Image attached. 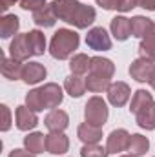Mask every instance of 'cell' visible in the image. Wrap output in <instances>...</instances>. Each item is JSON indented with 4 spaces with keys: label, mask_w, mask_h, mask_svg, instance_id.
<instances>
[{
    "label": "cell",
    "mask_w": 155,
    "mask_h": 157,
    "mask_svg": "<svg viewBox=\"0 0 155 157\" xmlns=\"http://www.w3.org/2000/svg\"><path fill=\"white\" fill-rule=\"evenodd\" d=\"M78 44H80V37L77 31L60 28L49 42V55L57 60H66L75 53V49H78Z\"/></svg>",
    "instance_id": "obj_1"
},
{
    "label": "cell",
    "mask_w": 155,
    "mask_h": 157,
    "mask_svg": "<svg viewBox=\"0 0 155 157\" xmlns=\"http://www.w3.org/2000/svg\"><path fill=\"white\" fill-rule=\"evenodd\" d=\"M108 115H110V112H108V104H106V101L102 99V97H99V95H95V97H91L88 102H86V106H84V119H86V122H89V124H93V126H104L106 124V121H108Z\"/></svg>",
    "instance_id": "obj_2"
},
{
    "label": "cell",
    "mask_w": 155,
    "mask_h": 157,
    "mask_svg": "<svg viewBox=\"0 0 155 157\" xmlns=\"http://www.w3.org/2000/svg\"><path fill=\"white\" fill-rule=\"evenodd\" d=\"M86 44L88 48L95 49V51H108L112 49V39L108 35V31L104 28H91L86 35Z\"/></svg>",
    "instance_id": "obj_3"
},
{
    "label": "cell",
    "mask_w": 155,
    "mask_h": 157,
    "mask_svg": "<svg viewBox=\"0 0 155 157\" xmlns=\"http://www.w3.org/2000/svg\"><path fill=\"white\" fill-rule=\"evenodd\" d=\"M153 71H155V62L148 60V59H142V57L135 59L130 66V75L137 82H150Z\"/></svg>",
    "instance_id": "obj_4"
},
{
    "label": "cell",
    "mask_w": 155,
    "mask_h": 157,
    "mask_svg": "<svg viewBox=\"0 0 155 157\" xmlns=\"http://www.w3.org/2000/svg\"><path fill=\"white\" fill-rule=\"evenodd\" d=\"M70 150V139L64 132H49L46 135V152L53 155H62Z\"/></svg>",
    "instance_id": "obj_5"
},
{
    "label": "cell",
    "mask_w": 155,
    "mask_h": 157,
    "mask_svg": "<svg viewBox=\"0 0 155 157\" xmlns=\"http://www.w3.org/2000/svg\"><path fill=\"white\" fill-rule=\"evenodd\" d=\"M130 133L124 130V128H117L113 130L110 135H108V141H106V150L108 154H120V152H126L128 150V144H130Z\"/></svg>",
    "instance_id": "obj_6"
},
{
    "label": "cell",
    "mask_w": 155,
    "mask_h": 157,
    "mask_svg": "<svg viewBox=\"0 0 155 157\" xmlns=\"http://www.w3.org/2000/svg\"><path fill=\"white\" fill-rule=\"evenodd\" d=\"M130 95H131V90L126 82L122 80H117V82H112L110 88H108V101L110 104H113L117 108L124 106L128 101H130Z\"/></svg>",
    "instance_id": "obj_7"
},
{
    "label": "cell",
    "mask_w": 155,
    "mask_h": 157,
    "mask_svg": "<svg viewBox=\"0 0 155 157\" xmlns=\"http://www.w3.org/2000/svg\"><path fill=\"white\" fill-rule=\"evenodd\" d=\"M9 55L13 59L20 60V62H24L29 57H33L31 48H29V42H28V33L15 35V39L11 40V44H9Z\"/></svg>",
    "instance_id": "obj_8"
},
{
    "label": "cell",
    "mask_w": 155,
    "mask_h": 157,
    "mask_svg": "<svg viewBox=\"0 0 155 157\" xmlns=\"http://www.w3.org/2000/svg\"><path fill=\"white\" fill-rule=\"evenodd\" d=\"M42 91V99H44V108L46 110H55L62 99H64V93H62V88L55 82H47L40 88Z\"/></svg>",
    "instance_id": "obj_9"
},
{
    "label": "cell",
    "mask_w": 155,
    "mask_h": 157,
    "mask_svg": "<svg viewBox=\"0 0 155 157\" xmlns=\"http://www.w3.org/2000/svg\"><path fill=\"white\" fill-rule=\"evenodd\" d=\"M49 6H51L55 17H57L59 20H64V22L70 24V20L73 18L77 7L80 6V2H78V0H53Z\"/></svg>",
    "instance_id": "obj_10"
},
{
    "label": "cell",
    "mask_w": 155,
    "mask_h": 157,
    "mask_svg": "<svg viewBox=\"0 0 155 157\" xmlns=\"http://www.w3.org/2000/svg\"><path fill=\"white\" fill-rule=\"evenodd\" d=\"M15 122H17V128H18V130L29 132V130L37 128V124H39L37 112L29 110L28 106H18L17 112H15Z\"/></svg>",
    "instance_id": "obj_11"
},
{
    "label": "cell",
    "mask_w": 155,
    "mask_h": 157,
    "mask_svg": "<svg viewBox=\"0 0 155 157\" xmlns=\"http://www.w3.org/2000/svg\"><path fill=\"white\" fill-rule=\"evenodd\" d=\"M95 18H97L95 9H93L91 6L80 4L77 7V11H75V15H73V18L70 20V24L75 26V28H78V29H86V28H89V26L95 22Z\"/></svg>",
    "instance_id": "obj_12"
},
{
    "label": "cell",
    "mask_w": 155,
    "mask_h": 157,
    "mask_svg": "<svg viewBox=\"0 0 155 157\" xmlns=\"http://www.w3.org/2000/svg\"><path fill=\"white\" fill-rule=\"evenodd\" d=\"M46 75L47 71L40 62H26L22 68V80L26 84H39L46 78Z\"/></svg>",
    "instance_id": "obj_13"
},
{
    "label": "cell",
    "mask_w": 155,
    "mask_h": 157,
    "mask_svg": "<svg viewBox=\"0 0 155 157\" xmlns=\"http://www.w3.org/2000/svg\"><path fill=\"white\" fill-rule=\"evenodd\" d=\"M44 124H46V128L49 132H64L68 128V124H70V117H68V113L64 110H57L55 108V110H51L46 115Z\"/></svg>",
    "instance_id": "obj_14"
},
{
    "label": "cell",
    "mask_w": 155,
    "mask_h": 157,
    "mask_svg": "<svg viewBox=\"0 0 155 157\" xmlns=\"http://www.w3.org/2000/svg\"><path fill=\"white\" fill-rule=\"evenodd\" d=\"M110 29H112V35L113 39L119 42H124V40L130 39L131 35V24H130V18L122 17V15H117L115 18H112V24H110Z\"/></svg>",
    "instance_id": "obj_15"
},
{
    "label": "cell",
    "mask_w": 155,
    "mask_h": 157,
    "mask_svg": "<svg viewBox=\"0 0 155 157\" xmlns=\"http://www.w3.org/2000/svg\"><path fill=\"white\" fill-rule=\"evenodd\" d=\"M77 135L84 144H99V141L102 139V128L93 126L89 122H82L77 130Z\"/></svg>",
    "instance_id": "obj_16"
},
{
    "label": "cell",
    "mask_w": 155,
    "mask_h": 157,
    "mask_svg": "<svg viewBox=\"0 0 155 157\" xmlns=\"http://www.w3.org/2000/svg\"><path fill=\"white\" fill-rule=\"evenodd\" d=\"M130 24H131V35L137 37V39H141V40L146 39L155 28L153 20H150V18H146V17H141V15L130 18Z\"/></svg>",
    "instance_id": "obj_17"
},
{
    "label": "cell",
    "mask_w": 155,
    "mask_h": 157,
    "mask_svg": "<svg viewBox=\"0 0 155 157\" xmlns=\"http://www.w3.org/2000/svg\"><path fill=\"white\" fill-rule=\"evenodd\" d=\"M89 73H95V75H100V77L112 78L113 73H115V64H113L110 59H104V57H91Z\"/></svg>",
    "instance_id": "obj_18"
},
{
    "label": "cell",
    "mask_w": 155,
    "mask_h": 157,
    "mask_svg": "<svg viewBox=\"0 0 155 157\" xmlns=\"http://www.w3.org/2000/svg\"><path fill=\"white\" fill-rule=\"evenodd\" d=\"M22 68H24V64L13 57H4V60H2V75L9 80L22 78Z\"/></svg>",
    "instance_id": "obj_19"
},
{
    "label": "cell",
    "mask_w": 155,
    "mask_h": 157,
    "mask_svg": "<svg viewBox=\"0 0 155 157\" xmlns=\"http://www.w3.org/2000/svg\"><path fill=\"white\" fill-rule=\"evenodd\" d=\"M24 148L29 150L31 154H44L46 150V135L40 132H31L24 137Z\"/></svg>",
    "instance_id": "obj_20"
},
{
    "label": "cell",
    "mask_w": 155,
    "mask_h": 157,
    "mask_svg": "<svg viewBox=\"0 0 155 157\" xmlns=\"http://www.w3.org/2000/svg\"><path fill=\"white\" fill-rule=\"evenodd\" d=\"M18 28H20V18L17 15H4L0 18V37L2 39H9L17 35Z\"/></svg>",
    "instance_id": "obj_21"
},
{
    "label": "cell",
    "mask_w": 155,
    "mask_h": 157,
    "mask_svg": "<svg viewBox=\"0 0 155 157\" xmlns=\"http://www.w3.org/2000/svg\"><path fill=\"white\" fill-rule=\"evenodd\" d=\"M152 102H155V101H153V97H152V93H150V91H146V90H137V91L133 93V97H131L130 112L135 115V113H139L142 108L150 106Z\"/></svg>",
    "instance_id": "obj_22"
},
{
    "label": "cell",
    "mask_w": 155,
    "mask_h": 157,
    "mask_svg": "<svg viewBox=\"0 0 155 157\" xmlns=\"http://www.w3.org/2000/svg\"><path fill=\"white\" fill-rule=\"evenodd\" d=\"M135 121L142 130H148V132L155 130V102L142 108L139 113H135Z\"/></svg>",
    "instance_id": "obj_23"
},
{
    "label": "cell",
    "mask_w": 155,
    "mask_h": 157,
    "mask_svg": "<svg viewBox=\"0 0 155 157\" xmlns=\"http://www.w3.org/2000/svg\"><path fill=\"white\" fill-rule=\"evenodd\" d=\"M95 2L102 9L120 11V13H126V11H131L133 7H137V0H95Z\"/></svg>",
    "instance_id": "obj_24"
},
{
    "label": "cell",
    "mask_w": 155,
    "mask_h": 157,
    "mask_svg": "<svg viewBox=\"0 0 155 157\" xmlns=\"http://www.w3.org/2000/svg\"><path fill=\"white\" fill-rule=\"evenodd\" d=\"M64 90H66L68 95L78 99V97L84 95V91L88 88H86V80L84 78H80L78 75H70V77H66V80H64Z\"/></svg>",
    "instance_id": "obj_25"
},
{
    "label": "cell",
    "mask_w": 155,
    "mask_h": 157,
    "mask_svg": "<svg viewBox=\"0 0 155 157\" xmlns=\"http://www.w3.org/2000/svg\"><path fill=\"white\" fill-rule=\"evenodd\" d=\"M148 148H150V141H148V137H144V135H141V133H133V135L130 137L128 152H130L131 155H135V157L144 155V154L148 152Z\"/></svg>",
    "instance_id": "obj_26"
},
{
    "label": "cell",
    "mask_w": 155,
    "mask_h": 157,
    "mask_svg": "<svg viewBox=\"0 0 155 157\" xmlns=\"http://www.w3.org/2000/svg\"><path fill=\"white\" fill-rule=\"evenodd\" d=\"M33 22L37 26H40V28H51V26H55L57 17H55V13H53V9H51L49 4L46 7H42V9L33 13Z\"/></svg>",
    "instance_id": "obj_27"
},
{
    "label": "cell",
    "mask_w": 155,
    "mask_h": 157,
    "mask_svg": "<svg viewBox=\"0 0 155 157\" xmlns=\"http://www.w3.org/2000/svg\"><path fill=\"white\" fill-rule=\"evenodd\" d=\"M28 42H29V48H31L33 57L44 55V51H46V37H44L42 31L31 29V31L28 33Z\"/></svg>",
    "instance_id": "obj_28"
},
{
    "label": "cell",
    "mask_w": 155,
    "mask_h": 157,
    "mask_svg": "<svg viewBox=\"0 0 155 157\" xmlns=\"http://www.w3.org/2000/svg\"><path fill=\"white\" fill-rule=\"evenodd\" d=\"M89 62H91V57H88L86 53H77V55H73V59L70 60L71 75H78V77H80V75L88 73Z\"/></svg>",
    "instance_id": "obj_29"
},
{
    "label": "cell",
    "mask_w": 155,
    "mask_h": 157,
    "mask_svg": "<svg viewBox=\"0 0 155 157\" xmlns=\"http://www.w3.org/2000/svg\"><path fill=\"white\" fill-rule=\"evenodd\" d=\"M110 78L100 77V75H95V73H89L86 78V88L93 93H102V91H108L110 88Z\"/></svg>",
    "instance_id": "obj_30"
},
{
    "label": "cell",
    "mask_w": 155,
    "mask_h": 157,
    "mask_svg": "<svg viewBox=\"0 0 155 157\" xmlns=\"http://www.w3.org/2000/svg\"><path fill=\"white\" fill-rule=\"evenodd\" d=\"M139 55L142 59H148V60L155 62V28L146 39L141 40V44H139Z\"/></svg>",
    "instance_id": "obj_31"
},
{
    "label": "cell",
    "mask_w": 155,
    "mask_h": 157,
    "mask_svg": "<svg viewBox=\"0 0 155 157\" xmlns=\"http://www.w3.org/2000/svg\"><path fill=\"white\" fill-rule=\"evenodd\" d=\"M26 106L29 108V110H33V112H42V110H46L44 108V99H42V91H40V88H35V90H31L28 95H26Z\"/></svg>",
    "instance_id": "obj_32"
},
{
    "label": "cell",
    "mask_w": 155,
    "mask_h": 157,
    "mask_svg": "<svg viewBox=\"0 0 155 157\" xmlns=\"http://www.w3.org/2000/svg\"><path fill=\"white\" fill-rule=\"evenodd\" d=\"M108 150L99 144H84L80 150V157H108Z\"/></svg>",
    "instance_id": "obj_33"
},
{
    "label": "cell",
    "mask_w": 155,
    "mask_h": 157,
    "mask_svg": "<svg viewBox=\"0 0 155 157\" xmlns=\"http://www.w3.org/2000/svg\"><path fill=\"white\" fill-rule=\"evenodd\" d=\"M18 4H20V7H22V9H26V11H33V13L47 6V4H46V0H20Z\"/></svg>",
    "instance_id": "obj_34"
},
{
    "label": "cell",
    "mask_w": 155,
    "mask_h": 157,
    "mask_svg": "<svg viewBox=\"0 0 155 157\" xmlns=\"http://www.w3.org/2000/svg\"><path fill=\"white\" fill-rule=\"evenodd\" d=\"M0 108H2V115H4L0 130H2V132H7V130L11 128V112H9V108H7V104H2Z\"/></svg>",
    "instance_id": "obj_35"
},
{
    "label": "cell",
    "mask_w": 155,
    "mask_h": 157,
    "mask_svg": "<svg viewBox=\"0 0 155 157\" xmlns=\"http://www.w3.org/2000/svg\"><path fill=\"white\" fill-rule=\"evenodd\" d=\"M7 157H37L35 154H31L29 150H26V148H15V150H11L9 152V155Z\"/></svg>",
    "instance_id": "obj_36"
},
{
    "label": "cell",
    "mask_w": 155,
    "mask_h": 157,
    "mask_svg": "<svg viewBox=\"0 0 155 157\" xmlns=\"http://www.w3.org/2000/svg\"><path fill=\"white\" fill-rule=\"evenodd\" d=\"M137 6L148 11H155V0H137Z\"/></svg>",
    "instance_id": "obj_37"
},
{
    "label": "cell",
    "mask_w": 155,
    "mask_h": 157,
    "mask_svg": "<svg viewBox=\"0 0 155 157\" xmlns=\"http://www.w3.org/2000/svg\"><path fill=\"white\" fill-rule=\"evenodd\" d=\"M17 2H20V0H0V9L2 11H7L13 4H17Z\"/></svg>",
    "instance_id": "obj_38"
},
{
    "label": "cell",
    "mask_w": 155,
    "mask_h": 157,
    "mask_svg": "<svg viewBox=\"0 0 155 157\" xmlns=\"http://www.w3.org/2000/svg\"><path fill=\"white\" fill-rule=\"evenodd\" d=\"M148 84H150V86L155 90V71H153V75H152V78H150V82H148Z\"/></svg>",
    "instance_id": "obj_39"
},
{
    "label": "cell",
    "mask_w": 155,
    "mask_h": 157,
    "mask_svg": "<svg viewBox=\"0 0 155 157\" xmlns=\"http://www.w3.org/2000/svg\"><path fill=\"white\" fill-rule=\"evenodd\" d=\"M120 157H135V155H131V154H130V155H120Z\"/></svg>",
    "instance_id": "obj_40"
}]
</instances>
